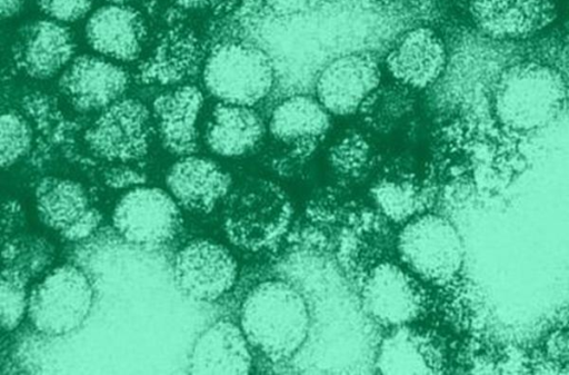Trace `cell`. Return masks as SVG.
I'll return each mask as SVG.
<instances>
[{
  "instance_id": "d6a6232c",
  "label": "cell",
  "mask_w": 569,
  "mask_h": 375,
  "mask_svg": "<svg viewBox=\"0 0 569 375\" xmlns=\"http://www.w3.org/2000/svg\"><path fill=\"white\" fill-rule=\"evenodd\" d=\"M567 30H568V38H569V14H568V27H567Z\"/></svg>"
},
{
  "instance_id": "603a6c76",
  "label": "cell",
  "mask_w": 569,
  "mask_h": 375,
  "mask_svg": "<svg viewBox=\"0 0 569 375\" xmlns=\"http://www.w3.org/2000/svg\"><path fill=\"white\" fill-rule=\"evenodd\" d=\"M420 347L419 337L407 325L395 327L378 349L377 371L382 374L433 373Z\"/></svg>"
},
{
  "instance_id": "4fadbf2b",
  "label": "cell",
  "mask_w": 569,
  "mask_h": 375,
  "mask_svg": "<svg viewBox=\"0 0 569 375\" xmlns=\"http://www.w3.org/2000/svg\"><path fill=\"white\" fill-rule=\"evenodd\" d=\"M36 206L42 223L69 240L88 237L101 219L84 188L71 179L43 178L36 190Z\"/></svg>"
},
{
  "instance_id": "2e32d148",
  "label": "cell",
  "mask_w": 569,
  "mask_h": 375,
  "mask_svg": "<svg viewBox=\"0 0 569 375\" xmlns=\"http://www.w3.org/2000/svg\"><path fill=\"white\" fill-rule=\"evenodd\" d=\"M477 28L497 40H519L548 27L556 17L551 0H470Z\"/></svg>"
},
{
  "instance_id": "8992f818",
  "label": "cell",
  "mask_w": 569,
  "mask_h": 375,
  "mask_svg": "<svg viewBox=\"0 0 569 375\" xmlns=\"http://www.w3.org/2000/svg\"><path fill=\"white\" fill-rule=\"evenodd\" d=\"M112 223L127 241L156 248L174 238L181 214L171 194L157 187H137L118 201Z\"/></svg>"
},
{
  "instance_id": "cb8c5ba5",
  "label": "cell",
  "mask_w": 569,
  "mask_h": 375,
  "mask_svg": "<svg viewBox=\"0 0 569 375\" xmlns=\"http://www.w3.org/2000/svg\"><path fill=\"white\" fill-rule=\"evenodd\" d=\"M370 191L376 205L392 220H408L420 214L422 189L410 177H383Z\"/></svg>"
},
{
  "instance_id": "7c38bea8",
  "label": "cell",
  "mask_w": 569,
  "mask_h": 375,
  "mask_svg": "<svg viewBox=\"0 0 569 375\" xmlns=\"http://www.w3.org/2000/svg\"><path fill=\"white\" fill-rule=\"evenodd\" d=\"M74 51V39L68 27L52 19H41L19 29L12 45V59L24 75L43 80L66 68Z\"/></svg>"
},
{
  "instance_id": "7a4b0ae2",
  "label": "cell",
  "mask_w": 569,
  "mask_h": 375,
  "mask_svg": "<svg viewBox=\"0 0 569 375\" xmlns=\"http://www.w3.org/2000/svg\"><path fill=\"white\" fill-rule=\"evenodd\" d=\"M567 86L553 67L521 61L506 68L493 89V112L510 131L527 132L548 125L563 108Z\"/></svg>"
},
{
  "instance_id": "8fae6325",
  "label": "cell",
  "mask_w": 569,
  "mask_h": 375,
  "mask_svg": "<svg viewBox=\"0 0 569 375\" xmlns=\"http://www.w3.org/2000/svg\"><path fill=\"white\" fill-rule=\"evenodd\" d=\"M130 83L120 66L92 55H81L64 68L59 89L80 112L102 110L121 99Z\"/></svg>"
},
{
  "instance_id": "277c9868",
  "label": "cell",
  "mask_w": 569,
  "mask_h": 375,
  "mask_svg": "<svg viewBox=\"0 0 569 375\" xmlns=\"http://www.w3.org/2000/svg\"><path fill=\"white\" fill-rule=\"evenodd\" d=\"M398 254L417 277L436 284L450 282L465 259L462 238L455 225L435 213L407 220L397 238Z\"/></svg>"
},
{
  "instance_id": "9c48e42d",
  "label": "cell",
  "mask_w": 569,
  "mask_h": 375,
  "mask_svg": "<svg viewBox=\"0 0 569 375\" xmlns=\"http://www.w3.org/2000/svg\"><path fill=\"white\" fill-rule=\"evenodd\" d=\"M238 274L237 261L221 244L198 239L180 249L173 261L177 287L188 297L212 302L229 292Z\"/></svg>"
},
{
  "instance_id": "83f0119b",
  "label": "cell",
  "mask_w": 569,
  "mask_h": 375,
  "mask_svg": "<svg viewBox=\"0 0 569 375\" xmlns=\"http://www.w3.org/2000/svg\"><path fill=\"white\" fill-rule=\"evenodd\" d=\"M40 10L59 22H74L88 14L93 0H37Z\"/></svg>"
},
{
  "instance_id": "6da1fadb",
  "label": "cell",
  "mask_w": 569,
  "mask_h": 375,
  "mask_svg": "<svg viewBox=\"0 0 569 375\" xmlns=\"http://www.w3.org/2000/svg\"><path fill=\"white\" fill-rule=\"evenodd\" d=\"M240 327L251 347L274 363L286 362L307 342L311 327L309 306L288 282L266 280L243 299Z\"/></svg>"
},
{
  "instance_id": "ac0fdd59",
  "label": "cell",
  "mask_w": 569,
  "mask_h": 375,
  "mask_svg": "<svg viewBox=\"0 0 569 375\" xmlns=\"http://www.w3.org/2000/svg\"><path fill=\"white\" fill-rule=\"evenodd\" d=\"M166 184L179 205L209 213L228 194L231 177L213 160L188 155L171 166Z\"/></svg>"
},
{
  "instance_id": "e0dca14e",
  "label": "cell",
  "mask_w": 569,
  "mask_h": 375,
  "mask_svg": "<svg viewBox=\"0 0 569 375\" xmlns=\"http://www.w3.org/2000/svg\"><path fill=\"white\" fill-rule=\"evenodd\" d=\"M84 34L98 53L122 62L136 60L148 34L146 21L136 8L108 3L88 18Z\"/></svg>"
},
{
  "instance_id": "484cf974",
  "label": "cell",
  "mask_w": 569,
  "mask_h": 375,
  "mask_svg": "<svg viewBox=\"0 0 569 375\" xmlns=\"http://www.w3.org/2000/svg\"><path fill=\"white\" fill-rule=\"evenodd\" d=\"M0 129V160L2 168H8L29 151L32 130L28 121L16 111L1 115Z\"/></svg>"
},
{
  "instance_id": "d6986e66",
  "label": "cell",
  "mask_w": 569,
  "mask_h": 375,
  "mask_svg": "<svg viewBox=\"0 0 569 375\" xmlns=\"http://www.w3.org/2000/svg\"><path fill=\"white\" fill-rule=\"evenodd\" d=\"M240 325L228 319L211 324L196 341L190 358L191 374H248L252 357Z\"/></svg>"
},
{
  "instance_id": "5b68a950",
  "label": "cell",
  "mask_w": 569,
  "mask_h": 375,
  "mask_svg": "<svg viewBox=\"0 0 569 375\" xmlns=\"http://www.w3.org/2000/svg\"><path fill=\"white\" fill-rule=\"evenodd\" d=\"M93 289L87 275L71 265L59 266L34 286L27 313L37 330L61 336L77 329L88 317Z\"/></svg>"
},
{
  "instance_id": "4316f807",
  "label": "cell",
  "mask_w": 569,
  "mask_h": 375,
  "mask_svg": "<svg viewBox=\"0 0 569 375\" xmlns=\"http://www.w3.org/2000/svg\"><path fill=\"white\" fill-rule=\"evenodd\" d=\"M28 299L20 276L9 269H4L1 276L0 287V319L2 328L12 330L16 328L26 309Z\"/></svg>"
},
{
  "instance_id": "ba28073f",
  "label": "cell",
  "mask_w": 569,
  "mask_h": 375,
  "mask_svg": "<svg viewBox=\"0 0 569 375\" xmlns=\"http://www.w3.org/2000/svg\"><path fill=\"white\" fill-rule=\"evenodd\" d=\"M365 312L389 327L408 325L422 310L423 293L417 276L391 261L376 265L361 290Z\"/></svg>"
},
{
  "instance_id": "5bb4252c",
  "label": "cell",
  "mask_w": 569,
  "mask_h": 375,
  "mask_svg": "<svg viewBox=\"0 0 569 375\" xmlns=\"http://www.w3.org/2000/svg\"><path fill=\"white\" fill-rule=\"evenodd\" d=\"M447 61L442 39L428 27L403 33L386 56V67L393 80L416 91L437 82L446 70Z\"/></svg>"
},
{
  "instance_id": "836d02e7",
  "label": "cell",
  "mask_w": 569,
  "mask_h": 375,
  "mask_svg": "<svg viewBox=\"0 0 569 375\" xmlns=\"http://www.w3.org/2000/svg\"><path fill=\"white\" fill-rule=\"evenodd\" d=\"M371 1H379V2H386V1H390V0H371Z\"/></svg>"
},
{
  "instance_id": "52a82bcc",
  "label": "cell",
  "mask_w": 569,
  "mask_h": 375,
  "mask_svg": "<svg viewBox=\"0 0 569 375\" xmlns=\"http://www.w3.org/2000/svg\"><path fill=\"white\" fill-rule=\"evenodd\" d=\"M151 114L141 101L121 98L101 110L86 132L89 148L109 161L143 157L149 147Z\"/></svg>"
},
{
  "instance_id": "7402d4cb",
  "label": "cell",
  "mask_w": 569,
  "mask_h": 375,
  "mask_svg": "<svg viewBox=\"0 0 569 375\" xmlns=\"http://www.w3.org/2000/svg\"><path fill=\"white\" fill-rule=\"evenodd\" d=\"M416 90L393 80L380 83L361 103L358 114L372 130L389 132L403 124L417 108Z\"/></svg>"
},
{
  "instance_id": "4dcf8cb0",
  "label": "cell",
  "mask_w": 569,
  "mask_h": 375,
  "mask_svg": "<svg viewBox=\"0 0 569 375\" xmlns=\"http://www.w3.org/2000/svg\"><path fill=\"white\" fill-rule=\"evenodd\" d=\"M177 6L183 9H201L212 6L219 0H172Z\"/></svg>"
},
{
  "instance_id": "ffe728a7",
  "label": "cell",
  "mask_w": 569,
  "mask_h": 375,
  "mask_svg": "<svg viewBox=\"0 0 569 375\" xmlns=\"http://www.w3.org/2000/svg\"><path fill=\"white\" fill-rule=\"evenodd\" d=\"M202 105V91L194 85L180 86L153 100L152 116L167 150L179 156L196 151L197 120Z\"/></svg>"
},
{
  "instance_id": "1f68e13d",
  "label": "cell",
  "mask_w": 569,
  "mask_h": 375,
  "mask_svg": "<svg viewBox=\"0 0 569 375\" xmlns=\"http://www.w3.org/2000/svg\"><path fill=\"white\" fill-rule=\"evenodd\" d=\"M103 1H107L109 3H126L130 0H103Z\"/></svg>"
},
{
  "instance_id": "44dd1931",
  "label": "cell",
  "mask_w": 569,
  "mask_h": 375,
  "mask_svg": "<svg viewBox=\"0 0 569 375\" xmlns=\"http://www.w3.org/2000/svg\"><path fill=\"white\" fill-rule=\"evenodd\" d=\"M266 125L252 107L218 102L206 131L207 145L222 157H239L252 150L263 138Z\"/></svg>"
},
{
  "instance_id": "3957f363",
  "label": "cell",
  "mask_w": 569,
  "mask_h": 375,
  "mask_svg": "<svg viewBox=\"0 0 569 375\" xmlns=\"http://www.w3.org/2000/svg\"><path fill=\"white\" fill-rule=\"evenodd\" d=\"M202 78L207 90L220 101L253 107L272 91L276 69L261 47L227 39L211 49Z\"/></svg>"
},
{
  "instance_id": "f546056e",
  "label": "cell",
  "mask_w": 569,
  "mask_h": 375,
  "mask_svg": "<svg viewBox=\"0 0 569 375\" xmlns=\"http://www.w3.org/2000/svg\"><path fill=\"white\" fill-rule=\"evenodd\" d=\"M24 0H0V16L2 19L12 18L18 14Z\"/></svg>"
},
{
  "instance_id": "f1b7e54d",
  "label": "cell",
  "mask_w": 569,
  "mask_h": 375,
  "mask_svg": "<svg viewBox=\"0 0 569 375\" xmlns=\"http://www.w3.org/2000/svg\"><path fill=\"white\" fill-rule=\"evenodd\" d=\"M267 7L279 16H293L310 11L327 0H263Z\"/></svg>"
},
{
  "instance_id": "9a60e30c",
  "label": "cell",
  "mask_w": 569,
  "mask_h": 375,
  "mask_svg": "<svg viewBox=\"0 0 569 375\" xmlns=\"http://www.w3.org/2000/svg\"><path fill=\"white\" fill-rule=\"evenodd\" d=\"M331 114L315 96L297 93L278 102L269 118L272 138L298 157H307L331 127Z\"/></svg>"
},
{
  "instance_id": "d4e9b609",
  "label": "cell",
  "mask_w": 569,
  "mask_h": 375,
  "mask_svg": "<svg viewBox=\"0 0 569 375\" xmlns=\"http://www.w3.org/2000/svg\"><path fill=\"white\" fill-rule=\"evenodd\" d=\"M328 160L336 174L357 179L372 168L375 150L365 135L350 130L332 142Z\"/></svg>"
},
{
  "instance_id": "30bf717a",
  "label": "cell",
  "mask_w": 569,
  "mask_h": 375,
  "mask_svg": "<svg viewBox=\"0 0 569 375\" xmlns=\"http://www.w3.org/2000/svg\"><path fill=\"white\" fill-rule=\"evenodd\" d=\"M381 83L377 59L367 52H350L326 65L315 82L317 99L335 116L358 114L365 99Z\"/></svg>"
}]
</instances>
